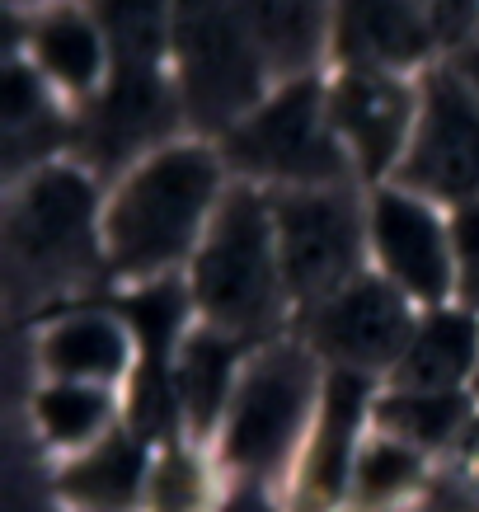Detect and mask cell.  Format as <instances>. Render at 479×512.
I'll return each instance as SVG.
<instances>
[{
	"label": "cell",
	"instance_id": "ba28073f",
	"mask_svg": "<svg viewBox=\"0 0 479 512\" xmlns=\"http://www.w3.org/2000/svg\"><path fill=\"white\" fill-rule=\"evenodd\" d=\"M404 179L433 198L479 193V113L456 80L437 76Z\"/></svg>",
	"mask_w": 479,
	"mask_h": 512
},
{
	"label": "cell",
	"instance_id": "d4e9b609",
	"mask_svg": "<svg viewBox=\"0 0 479 512\" xmlns=\"http://www.w3.org/2000/svg\"><path fill=\"white\" fill-rule=\"evenodd\" d=\"M202 470L188 451L170 447L160 461H155L151 480H146V508L151 512H202Z\"/></svg>",
	"mask_w": 479,
	"mask_h": 512
},
{
	"label": "cell",
	"instance_id": "52a82bcc",
	"mask_svg": "<svg viewBox=\"0 0 479 512\" xmlns=\"http://www.w3.org/2000/svg\"><path fill=\"white\" fill-rule=\"evenodd\" d=\"M282 273L296 296L334 292L357 264V221L343 193H301L278 207Z\"/></svg>",
	"mask_w": 479,
	"mask_h": 512
},
{
	"label": "cell",
	"instance_id": "f1b7e54d",
	"mask_svg": "<svg viewBox=\"0 0 479 512\" xmlns=\"http://www.w3.org/2000/svg\"><path fill=\"white\" fill-rule=\"evenodd\" d=\"M221 512H278L268 498H263V489L259 484H240L226 503H221Z\"/></svg>",
	"mask_w": 479,
	"mask_h": 512
},
{
	"label": "cell",
	"instance_id": "9c48e42d",
	"mask_svg": "<svg viewBox=\"0 0 479 512\" xmlns=\"http://www.w3.org/2000/svg\"><path fill=\"white\" fill-rule=\"evenodd\" d=\"M310 334L334 362H343V372H367L381 362H400L409 339H414L404 301L386 282H357V287L339 292L315 315Z\"/></svg>",
	"mask_w": 479,
	"mask_h": 512
},
{
	"label": "cell",
	"instance_id": "4dcf8cb0",
	"mask_svg": "<svg viewBox=\"0 0 479 512\" xmlns=\"http://www.w3.org/2000/svg\"><path fill=\"white\" fill-rule=\"evenodd\" d=\"M470 456H479V423H475V433H470Z\"/></svg>",
	"mask_w": 479,
	"mask_h": 512
},
{
	"label": "cell",
	"instance_id": "44dd1931",
	"mask_svg": "<svg viewBox=\"0 0 479 512\" xmlns=\"http://www.w3.org/2000/svg\"><path fill=\"white\" fill-rule=\"evenodd\" d=\"M418 480H423L418 447H409L400 437H376V442H367V447L357 451L353 503H357V512H390V503L414 494Z\"/></svg>",
	"mask_w": 479,
	"mask_h": 512
},
{
	"label": "cell",
	"instance_id": "7c38bea8",
	"mask_svg": "<svg viewBox=\"0 0 479 512\" xmlns=\"http://www.w3.org/2000/svg\"><path fill=\"white\" fill-rule=\"evenodd\" d=\"M165 127H170V99H165L160 76L123 66V76L113 80V90L104 94V104L90 118V151L104 165H118L146 141L160 137Z\"/></svg>",
	"mask_w": 479,
	"mask_h": 512
},
{
	"label": "cell",
	"instance_id": "9a60e30c",
	"mask_svg": "<svg viewBox=\"0 0 479 512\" xmlns=\"http://www.w3.org/2000/svg\"><path fill=\"white\" fill-rule=\"evenodd\" d=\"M339 47L353 62H418L428 24L414 0H339Z\"/></svg>",
	"mask_w": 479,
	"mask_h": 512
},
{
	"label": "cell",
	"instance_id": "ac0fdd59",
	"mask_svg": "<svg viewBox=\"0 0 479 512\" xmlns=\"http://www.w3.org/2000/svg\"><path fill=\"white\" fill-rule=\"evenodd\" d=\"M231 367H235L231 339H217V334L184 339V353L174 362V404L184 409L193 433H212L217 419L226 414V400H235Z\"/></svg>",
	"mask_w": 479,
	"mask_h": 512
},
{
	"label": "cell",
	"instance_id": "1f68e13d",
	"mask_svg": "<svg viewBox=\"0 0 479 512\" xmlns=\"http://www.w3.org/2000/svg\"><path fill=\"white\" fill-rule=\"evenodd\" d=\"M475 386H479V381H475Z\"/></svg>",
	"mask_w": 479,
	"mask_h": 512
},
{
	"label": "cell",
	"instance_id": "d6986e66",
	"mask_svg": "<svg viewBox=\"0 0 479 512\" xmlns=\"http://www.w3.org/2000/svg\"><path fill=\"white\" fill-rule=\"evenodd\" d=\"M240 19L282 71L306 62L320 38V0H240Z\"/></svg>",
	"mask_w": 479,
	"mask_h": 512
},
{
	"label": "cell",
	"instance_id": "cb8c5ba5",
	"mask_svg": "<svg viewBox=\"0 0 479 512\" xmlns=\"http://www.w3.org/2000/svg\"><path fill=\"white\" fill-rule=\"evenodd\" d=\"M38 52H43L47 71L66 85H90L94 71H99V43H94V33L85 19L76 15H57L47 19L43 29H38Z\"/></svg>",
	"mask_w": 479,
	"mask_h": 512
},
{
	"label": "cell",
	"instance_id": "5b68a950",
	"mask_svg": "<svg viewBox=\"0 0 479 512\" xmlns=\"http://www.w3.org/2000/svg\"><path fill=\"white\" fill-rule=\"evenodd\" d=\"M90 184L80 174H38L10 217V254L15 268L33 278H57L85 264L90 254Z\"/></svg>",
	"mask_w": 479,
	"mask_h": 512
},
{
	"label": "cell",
	"instance_id": "3957f363",
	"mask_svg": "<svg viewBox=\"0 0 479 512\" xmlns=\"http://www.w3.org/2000/svg\"><path fill=\"white\" fill-rule=\"evenodd\" d=\"M198 296L226 329L254 334L273 320L278 282L268 259V221L254 193H231L217 212L212 240L198 264Z\"/></svg>",
	"mask_w": 479,
	"mask_h": 512
},
{
	"label": "cell",
	"instance_id": "277c9868",
	"mask_svg": "<svg viewBox=\"0 0 479 512\" xmlns=\"http://www.w3.org/2000/svg\"><path fill=\"white\" fill-rule=\"evenodd\" d=\"M174 38L184 62L188 109L198 123L221 127L245 104H254L259 62H254V47L245 43V24L231 15L226 0H179Z\"/></svg>",
	"mask_w": 479,
	"mask_h": 512
},
{
	"label": "cell",
	"instance_id": "6da1fadb",
	"mask_svg": "<svg viewBox=\"0 0 479 512\" xmlns=\"http://www.w3.org/2000/svg\"><path fill=\"white\" fill-rule=\"evenodd\" d=\"M212 184H217V165L202 151H170L151 160L109 212L113 264L123 273H141V268L179 259L207 207Z\"/></svg>",
	"mask_w": 479,
	"mask_h": 512
},
{
	"label": "cell",
	"instance_id": "5bb4252c",
	"mask_svg": "<svg viewBox=\"0 0 479 512\" xmlns=\"http://www.w3.org/2000/svg\"><path fill=\"white\" fill-rule=\"evenodd\" d=\"M334 118L353 137L362 170L376 174L400 151L404 127H409V94L386 76H353L334 94Z\"/></svg>",
	"mask_w": 479,
	"mask_h": 512
},
{
	"label": "cell",
	"instance_id": "f546056e",
	"mask_svg": "<svg viewBox=\"0 0 479 512\" xmlns=\"http://www.w3.org/2000/svg\"><path fill=\"white\" fill-rule=\"evenodd\" d=\"M465 76L475 80V90H479V52H470V57H465Z\"/></svg>",
	"mask_w": 479,
	"mask_h": 512
},
{
	"label": "cell",
	"instance_id": "8fae6325",
	"mask_svg": "<svg viewBox=\"0 0 479 512\" xmlns=\"http://www.w3.org/2000/svg\"><path fill=\"white\" fill-rule=\"evenodd\" d=\"M371 231H376V245H381V259L395 278L409 287L414 296H437L447 292V245H442V231L437 221L418 207V202L400 198V193H381L376 198V212H371Z\"/></svg>",
	"mask_w": 479,
	"mask_h": 512
},
{
	"label": "cell",
	"instance_id": "30bf717a",
	"mask_svg": "<svg viewBox=\"0 0 479 512\" xmlns=\"http://www.w3.org/2000/svg\"><path fill=\"white\" fill-rule=\"evenodd\" d=\"M362 404H367V376L339 367L329 376L320 419H315L306 461H301V508L306 512H329L343 503V494H353Z\"/></svg>",
	"mask_w": 479,
	"mask_h": 512
},
{
	"label": "cell",
	"instance_id": "e0dca14e",
	"mask_svg": "<svg viewBox=\"0 0 479 512\" xmlns=\"http://www.w3.org/2000/svg\"><path fill=\"white\" fill-rule=\"evenodd\" d=\"M475 325L465 315H433L395 362V381L400 390H456L470 367H475Z\"/></svg>",
	"mask_w": 479,
	"mask_h": 512
},
{
	"label": "cell",
	"instance_id": "8992f818",
	"mask_svg": "<svg viewBox=\"0 0 479 512\" xmlns=\"http://www.w3.org/2000/svg\"><path fill=\"white\" fill-rule=\"evenodd\" d=\"M231 160L259 174H282V179H334L339 151L320 123V90L301 80L282 99H273L259 118L235 127Z\"/></svg>",
	"mask_w": 479,
	"mask_h": 512
},
{
	"label": "cell",
	"instance_id": "83f0119b",
	"mask_svg": "<svg viewBox=\"0 0 479 512\" xmlns=\"http://www.w3.org/2000/svg\"><path fill=\"white\" fill-rule=\"evenodd\" d=\"M423 10L433 19V29L442 38H461L479 15V0H423Z\"/></svg>",
	"mask_w": 479,
	"mask_h": 512
},
{
	"label": "cell",
	"instance_id": "7402d4cb",
	"mask_svg": "<svg viewBox=\"0 0 479 512\" xmlns=\"http://www.w3.org/2000/svg\"><path fill=\"white\" fill-rule=\"evenodd\" d=\"M376 419L386 437L409 447H442L465 419V400L456 390H395L376 404Z\"/></svg>",
	"mask_w": 479,
	"mask_h": 512
},
{
	"label": "cell",
	"instance_id": "4316f807",
	"mask_svg": "<svg viewBox=\"0 0 479 512\" xmlns=\"http://www.w3.org/2000/svg\"><path fill=\"white\" fill-rule=\"evenodd\" d=\"M456 254H461V287L479 301V202L456 217Z\"/></svg>",
	"mask_w": 479,
	"mask_h": 512
},
{
	"label": "cell",
	"instance_id": "484cf974",
	"mask_svg": "<svg viewBox=\"0 0 479 512\" xmlns=\"http://www.w3.org/2000/svg\"><path fill=\"white\" fill-rule=\"evenodd\" d=\"M0 113H5V127H10V141H15V146L24 132L38 137V127H47V109H43V99H38V85H33L24 71H10V76H5Z\"/></svg>",
	"mask_w": 479,
	"mask_h": 512
},
{
	"label": "cell",
	"instance_id": "2e32d148",
	"mask_svg": "<svg viewBox=\"0 0 479 512\" xmlns=\"http://www.w3.org/2000/svg\"><path fill=\"white\" fill-rule=\"evenodd\" d=\"M43 367L57 381L104 386L127 367L123 329L109 315H71L43 339Z\"/></svg>",
	"mask_w": 479,
	"mask_h": 512
},
{
	"label": "cell",
	"instance_id": "ffe728a7",
	"mask_svg": "<svg viewBox=\"0 0 479 512\" xmlns=\"http://www.w3.org/2000/svg\"><path fill=\"white\" fill-rule=\"evenodd\" d=\"M38 428L52 447L90 451L94 442H104V423H109V395L104 386H76V381H57L33 400Z\"/></svg>",
	"mask_w": 479,
	"mask_h": 512
},
{
	"label": "cell",
	"instance_id": "7a4b0ae2",
	"mask_svg": "<svg viewBox=\"0 0 479 512\" xmlns=\"http://www.w3.org/2000/svg\"><path fill=\"white\" fill-rule=\"evenodd\" d=\"M315 367L301 348H268L240 381L226 414L221 456L245 480H263L287 461L306 433Z\"/></svg>",
	"mask_w": 479,
	"mask_h": 512
},
{
	"label": "cell",
	"instance_id": "603a6c76",
	"mask_svg": "<svg viewBox=\"0 0 479 512\" xmlns=\"http://www.w3.org/2000/svg\"><path fill=\"white\" fill-rule=\"evenodd\" d=\"M99 19L123 66L155 71V57L165 43V0H99Z\"/></svg>",
	"mask_w": 479,
	"mask_h": 512
},
{
	"label": "cell",
	"instance_id": "4fadbf2b",
	"mask_svg": "<svg viewBox=\"0 0 479 512\" xmlns=\"http://www.w3.org/2000/svg\"><path fill=\"white\" fill-rule=\"evenodd\" d=\"M146 480H151V470H146L141 442L127 433H109L62 470L57 489L66 503L85 512H127L146 494Z\"/></svg>",
	"mask_w": 479,
	"mask_h": 512
}]
</instances>
